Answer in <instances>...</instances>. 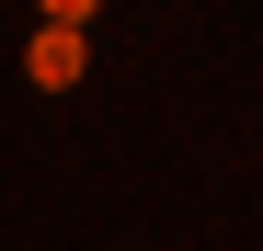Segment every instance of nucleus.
<instances>
[{
	"label": "nucleus",
	"mask_w": 263,
	"mask_h": 251,
	"mask_svg": "<svg viewBox=\"0 0 263 251\" xmlns=\"http://www.w3.org/2000/svg\"><path fill=\"white\" fill-rule=\"evenodd\" d=\"M80 69H92V34L34 23V46H23V80H34V92H80Z\"/></svg>",
	"instance_id": "obj_1"
}]
</instances>
